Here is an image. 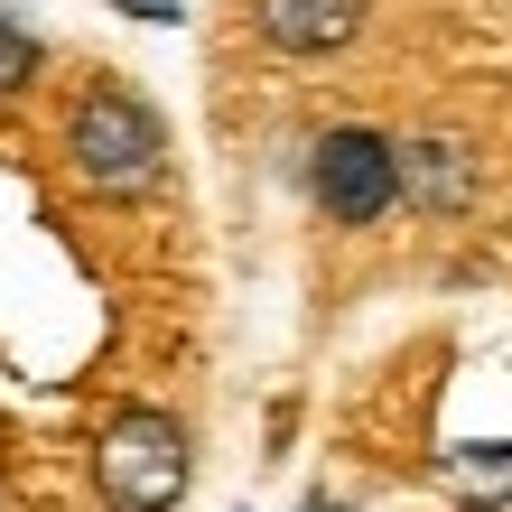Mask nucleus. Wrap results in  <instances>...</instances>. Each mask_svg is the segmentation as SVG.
Segmentation results:
<instances>
[{"instance_id":"f257e3e1","label":"nucleus","mask_w":512,"mask_h":512,"mask_svg":"<svg viewBox=\"0 0 512 512\" xmlns=\"http://www.w3.org/2000/svg\"><path fill=\"white\" fill-rule=\"evenodd\" d=\"M66 159H75L84 187L140 196L149 177L168 168V131H159V112H149L140 94H122V84H94V94L75 103V122H66Z\"/></svg>"},{"instance_id":"f03ea898","label":"nucleus","mask_w":512,"mask_h":512,"mask_svg":"<svg viewBox=\"0 0 512 512\" xmlns=\"http://www.w3.org/2000/svg\"><path fill=\"white\" fill-rule=\"evenodd\" d=\"M187 475H196V457H187V429L168 410H122L94 447V485L112 512H177Z\"/></svg>"},{"instance_id":"7ed1b4c3","label":"nucleus","mask_w":512,"mask_h":512,"mask_svg":"<svg viewBox=\"0 0 512 512\" xmlns=\"http://www.w3.org/2000/svg\"><path fill=\"white\" fill-rule=\"evenodd\" d=\"M308 187H317V205L336 224H382L391 205H401V149H391L382 131H326L317 149H308Z\"/></svg>"},{"instance_id":"20e7f679","label":"nucleus","mask_w":512,"mask_h":512,"mask_svg":"<svg viewBox=\"0 0 512 512\" xmlns=\"http://www.w3.org/2000/svg\"><path fill=\"white\" fill-rule=\"evenodd\" d=\"M252 28L280 56H336L364 28V0H252Z\"/></svg>"},{"instance_id":"39448f33","label":"nucleus","mask_w":512,"mask_h":512,"mask_svg":"<svg viewBox=\"0 0 512 512\" xmlns=\"http://www.w3.org/2000/svg\"><path fill=\"white\" fill-rule=\"evenodd\" d=\"M401 149V196L419 215H466L475 205V149L466 140H391Z\"/></svg>"},{"instance_id":"423d86ee","label":"nucleus","mask_w":512,"mask_h":512,"mask_svg":"<svg viewBox=\"0 0 512 512\" xmlns=\"http://www.w3.org/2000/svg\"><path fill=\"white\" fill-rule=\"evenodd\" d=\"M438 475H447V494H457V503H475V512H503V503H512V438L447 447V457H438Z\"/></svg>"},{"instance_id":"0eeeda50","label":"nucleus","mask_w":512,"mask_h":512,"mask_svg":"<svg viewBox=\"0 0 512 512\" xmlns=\"http://www.w3.org/2000/svg\"><path fill=\"white\" fill-rule=\"evenodd\" d=\"M28 75H38V38H28L10 10H0V94H19Z\"/></svg>"},{"instance_id":"6e6552de","label":"nucleus","mask_w":512,"mask_h":512,"mask_svg":"<svg viewBox=\"0 0 512 512\" xmlns=\"http://www.w3.org/2000/svg\"><path fill=\"white\" fill-rule=\"evenodd\" d=\"M112 10H131V19H149V28H168L177 10H187V0H112Z\"/></svg>"}]
</instances>
